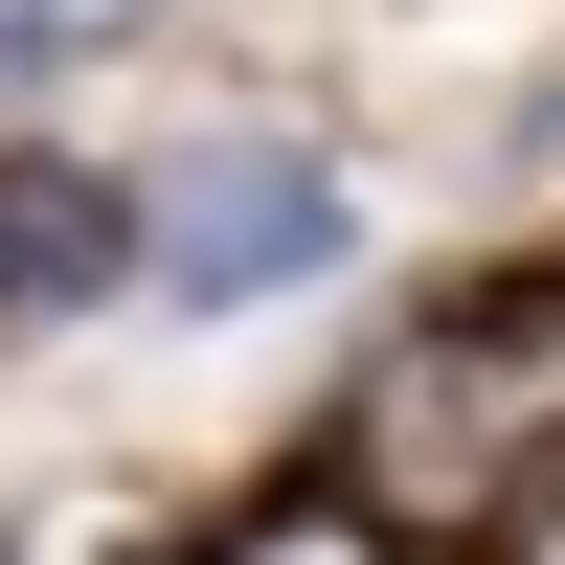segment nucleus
<instances>
[{
    "instance_id": "nucleus-1",
    "label": "nucleus",
    "mask_w": 565,
    "mask_h": 565,
    "mask_svg": "<svg viewBox=\"0 0 565 565\" xmlns=\"http://www.w3.org/2000/svg\"><path fill=\"white\" fill-rule=\"evenodd\" d=\"M521 452H565V295H476V317H430V340L362 385L385 521H476Z\"/></svg>"
},
{
    "instance_id": "nucleus-2",
    "label": "nucleus",
    "mask_w": 565,
    "mask_h": 565,
    "mask_svg": "<svg viewBox=\"0 0 565 565\" xmlns=\"http://www.w3.org/2000/svg\"><path fill=\"white\" fill-rule=\"evenodd\" d=\"M317 271H362V181L317 136H181V181H136L159 317H249V295H317Z\"/></svg>"
},
{
    "instance_id": "nucleus-3",
    "label": "nucleus",
    "mask_w": 565,
    "mask_h": 565,
    "mask_svg": "<svg viewBox=\"0 0 565 565\" xmlns=\"http://www.w3.org/2000/svg\"><path fill=\"white\" fill-rule=\"evenodd\" d=\"M136 295V181L68 136H0V340H68Z\"/></svg>"
},
{
    "instance_id": "nucleus-4",
    "label": "nucleus",
    "mask_w": 565,
    "mask_h": 565,
    "mask_svg": "<svg viewBox=\"0 0 565 565\" xmlns=\"http://www.w3.org/2000/svg\"><path fill=\"white\" fill-rule=\"evenodd\" d=\"M0 23H23V45H45V90H68V68H90V45H136V23H181V0H0Z\"/></svg>"
}]
</instances>
